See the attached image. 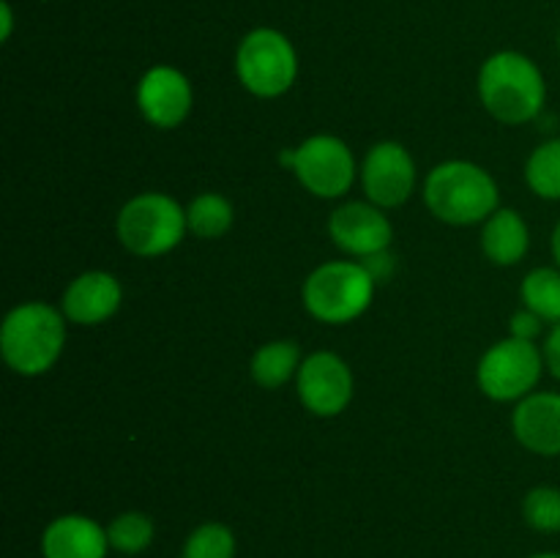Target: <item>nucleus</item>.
<instances>
[{"instance_id": "19", "label": "nucleus", "mask_w": 560, "mask_h": 558, "mask_svg": "<svg viewBox=\"0 0 560 558\" xmlns=\"http://www.w3.org/2000/svg\"><path fill=\"white\" fill-rule=\"evenodd\" d=\"M520 299L525 310L539 315L545 323H560V268L539 266L525 274L520 284Z\"/></svg>"}, {"instance_id": "9", "label": "nucleus", "mask_w": 560, "mask_h": 558, "mask_svg": "<svg viewBox=\"0 0 560 558\" xmlns=\"http://www.w3.org/2000/svg\"><path fill=\"white\" fill-rule=\"evenodd\" d=\"M355 392L353 370L331 350H315L306 356L295 375V394L312 416L331 419L350 405Z\"/></svg>"}, {"instance_id": "15", "label": "nucleus", "mask_w": 560, "mask_h": 558, "mask_svg": "<svg viewBox=\"0 0 560 558\" xmlns=\"http://www.w3.org/2000/svg\"><path fill=\"white\" fill-rule=\"evenodd\" d=\"M107 525L88 514H60L42 531V558H107Z\"/></svg>"}, {"instance_id": "25", "label": "nucleus", "mask_w": 560, "mask_h": 558, "mask_svg": "<svg viewBox=\"0 0 560 558\" xmlns=\"http://www.w3.org/2000/svg\"><path fill=\"white\" fill-rule=\"evenodd\" d=\"M541 350H545L547 370H550V375L560 383V323H556V326L550 328V334H547V342Z\"/></svg>"}, {"instance_id": "13", "label": "nucleus", "mask_w": 560, "mask_h": 558, "mask_svg": "<svg viewBox=\"0 0 560 558\" xmlns=\"http://www.w3.org/2000/svg\"><path fill=\"white\" fill-rule=\"evenodd\" d=\"M120 301H124V288H120L118 277L96 268V271H82L80 277L66 284L60 310L69 323L98 326L120 310Z\"/></svg>"}, {"instance_id": "27", "label": "nucleus", "mask_w": 560, "mask_h": 558, "mask_svg": "<svg viewBox=\"0 0 560 558\" xmlns=\"http://www.w3.org/2000/svg\"><path fill=\"white\" fill-rule=\"evenodd\" d=\"M550 246H552V257H556V266L560 268V219H558L556 230H552V239H550Z\"/></svg>"}, {"instance_id": "29", "label": "nucleus", "mask_w": 560, "mask_h": 558, "mask_svg": "<svg viewBox=\"0 0 560 558\" xmlns=\"http://www.w3.org/2000/svg\"><path fill=\"white\" fill-rule=\"evenodd\" d=\"M558 53H560V31H558Z\"/></svg>"}, {"instance_id": "18", "label": "nucleus", "mask_w": 560, "mask_h": 558, "mask_svg": "<svg viewBox=\"0 0 560 558\" xmlns=\"http://www.w3.org/2000/svg\"><path fill=\"white\" fill-rule=\"evenodd\" d=\"M233 202L219 195V191H202L186 206V224H189V233L197 235V239H222L233 228Z\"/></svg>"}, {"instance_id": "5", "label": "nucleus", "mask_w": 560, "mask_h": 558, "mask_svg": "<svg viewBox=\"0 0 560 558\" xmlns=\"http://www.w3.org/2000/svg\"><path fill=\"white\" fill-rule=\"evenodd\" d=\"M115 233L126 252L137 257H162L189 233L186 208L164 191H140L124 202Z\"/></svg>"}, {"instance_id": "2", "label": "nucleus", "mask_w": 560, "mask_h": 558, "mask_svg": "<svg viewBox=\"0 0 560 558\" xmlns=\"http://www.w3.org/2000/svg\"><path fill=\"white\" fill-rule=\"evenodd\" d=\"M66 348L63 310L44 301H25L9 310L0 326V353L5 367L22 377L52 370Z\"/></svg>"}, {"instance_id": "6", "label": "nucleus", "mask_w": 560, "mask_h": 558, "mask_svg": "<svg viewBox=\"0 0 560 558\" xmlns=\"http://www.w3.org/2000/svg\"><path fill=\"white\" fill-rule=\"evenodd\" d=\"M238 82L257 98H279L295 85L299 53L277 27H252L235 49Z\"/></svg>"}, {"instance_id": "11", "label": "nucleus", "mask_w": 560, "mask_h": 558, "mask_svg": "<svg viewBox=\"0 0 560 558\" xmlns=\"http://www.w3.org/2000/svg\"><path fill=\"white\" fill-rule=\"evenodd\" d=\"M328 235L334 246L350 257L372 260L377 255H386V249L394 241L392 219L383 213L370 200H350L334 208L328 217Z\"/></svg>"}, {"instance_id": "23", "label": "nucleus", "mask_w": 560, "mask_h": 558, "mask_svg": "<svg viewBox=\"0 0 560 558\" xmlns=\"http://www.w3.org/2000/svg\"><path fill=\"white\" fill-rule=\"evenodd\" d=\"M523 518L539 534H560V490L552 485H539L525 492Z\"/></svg>"}, {"instance_id": "17", "label": "nucleus", "mask_w": 560, "mask_h": 558, "mask_svg": "<svg viewBox=\"0 0 560 558\" xmlns=\"http://www.w3.org/2000/svg\"><path fill=\"white\" fill-rule=\"evenodd\" d=\"M301 348L299 342L293 339H271V342L260 345L252 356V381L257 383L260 388H273L284 386L290 377L299 375V367H301Z\"/></svg>"}, {"instance_id": "24", "label": "nucleus", "mask_w": 560, "mask_h": 558, "mask_svg": "<svg viewBox=\"0 0 560 558\" xmlns=\"http://www.w3.org/2000/svg\"><path fill=\"white\" fill-rule=\"evenodd\" d=\"M509 328H512V334L509 337H517V339H528V342H536V337L541 334V328H545V321H541L539 315H534L530 310H520L512 315V323H509Z\"/></svg>"}, {"instance_id": "3", "label": "nucleus", "mask_w": 560, "mask_h": 558, "mask_svg": "<svg viewBox=\"0 0 560 558\" xmlns=\"http://www.w3.org/2000/svg\"><path fill=\"white\" fill-rule=\"evenodd\" d=\"M479 98L495 120L506 126H523L545 107V74L525 53L501 49L481 63Z\"/></svg>"}, {"instance_id": "4", "label": "nucleus", "mask_w": 560, "mask_h": 558, "mask_svg": "<svg viewBox=\"0 0 560 558\" xmlns=\"http://www.w3.org/2000/svg\"><path fill=\"white\" fill-rule=\"evenodd\" d=\"M377 277L366 263L328 260L306 277L301 299L315 321L345 326L364 315L375 299Z\"/></svg>"}, {"instance_id": "7", "label": "nucleus", "mask_w": 560, "mask_h": 558, "mask_svg": "<svg viewBox=\"0 0 560 558\" xmlns=\"http://www.w3.org/2000/svg\"><path fill=\"white\" fill-rule=\"evenodd\" d=\"M279 164L293 170L299 184L320 200H337L348 195L361 170L355 167V156L348 142L334 135L306 137L301 146L279 153Z\"/></svg>"}, {"instance_id": "16", "label": "nucleus", "mask_w": 560, "mask_h": 558, "mask_svg": "<svg viewBox=\"0 0 560 558\" xmlns=\"http://www.w3.org/2000/svg\"><path fill=\"white\" fill-rule=\"evenodd\" d=\"M530 249V230L523 213L514 208H498L481 228V252L495 266H517Z\"/></svg>"}, {"instance_id": "12", "label": "nucleus", "mask_w": 560, "mask_h": 558, "mask_svg": "<svg viewBox=\"0 0 560 558\" xmlns=\"http://www.w3.org/2000/svg\"><path fill=\"white\" fill-rule=\"evenodd\" d=\"M195 104L189 77L167 63L151 66L137 82V107L156 129H175L184 124Z\"/></svg>"}, {"instance_id": "28", "label": "nucleus", "mask_w": 560, "mask_h": 558, "mask_svg": "<svg viewBox=\"0 0 560 558\" xmlns=\"http://www.w3.org/2000/svg\"><path fill=\"white\" fill-rule=\"evenodd\" d=\"M528 558H560V553H552V550H547V553H534V556H528Z\"/></svg>"}, {"instance_id": "14", "label": "nucleus", "mask_w": 560, "mask_h": 558, "mask_svg": "<svg viewBox=\"0 0 560 558\" xmlns=\"http://www.w3.org/2000/svg\"><path fill=\"white\" fill-rule=\"evenodd\" d=\"M512 432L539 457H560V392H534L514 405Z\"/></svg>"}, {"instance_id": "10", "label": "nucleus", "mask_w": 560, "mask_h": 558, "mask_svg": "<svg viewBox=\"0 0 560 558\" xmlns=\"http://www.w3.org/2000/svg\"><path fill=\"white\" fill-rule=\"evenodd\" d=\"M359 173L366 200L375 202L383 211L408 202L416 189V178H419L413 153L397 140H383L372 146Z\"/></svg>"}, {"instance_id": "20", "label": "nucleus", "mask_w": 560, "mask_h": 558, "mask_svg": "<svg viewBox=\"0 0 560 558\" xmlns=\"http://www.w3.org/2000/svg\"><path fill=\"white\" fill-rule=\"evenodd\" d=\"M107 539L109 547L120 556H142L156 539V525H153L151 514L129 509L109 520Z\"/></svg>"}, {"instance_id": "26", "label": "nucleus", "mask_w": 560, "mask_h": 558, "mask_svg": "<svg viewBox=\"0 0 560 558\" xmlns=\"http://www.w3.org/2000/svg\"><path fill=\"white\" fill-rule=\"evenodd\" d=\"M11 33H14V9H11L9 0L0 3V42H9Z\"/></svg>"}, {"instance_id": "8", "label": "nucleus", "mask_w": 560, "mask_h": 558, "mask_svg": "<svg viewBox=\"0 0 560 558\" xmlns=\"http://www.w3.org/2000/svg\"><path fill=\"white\" fill-rule=\"evenodd\" d=\"M545 350L528 339L506 337L490 345L476 367V383L492 403H520L545 375Z\"/></svg>"}, {"instance_id": "21", "label": "nucleus", "mask_w": 560, "mask_h": 558, "mask_svg": "<svg viewBox=\"0 0 560 558\" xmlns=\"http://www.w3.org/2000/svg\"><path fill=\"white\" fill-rule=\"evenodd\" d=\"M525 184L541 200H560V137L534 148L525 162Z\"/></svg>"}, {"instance_id": "22", "label": "nucleus", "mask_w": 560, "mask_h": 558, "mask_svg": "<svg viewBox=\"0 0 560 558\" xmlns=\"http://www.w3.org/2000/svg\"><path fill=\"white\" fill-rule=\"evenodd\" d=\"M238 556V539H235L233 528L219 520L211 523H200L197 528L189 531L184 547H180V558H235Z\"/></svg>"}, {"instance_id": "1", "label": "nucleus", "mask_w": 560, "mask_h": 558, "mask_svg": "<svg viewBox=\"0 0 560 558\" xmlns=\"http://www.w3.org/2000/svg\"><path fill=\"white\" fill-rule=\"evenodd\" d=\"M424 206L454 228L485 224L501 208V191L490 170L468 159L435 164L424 178Z\"/></svg>"}]
</instances>
